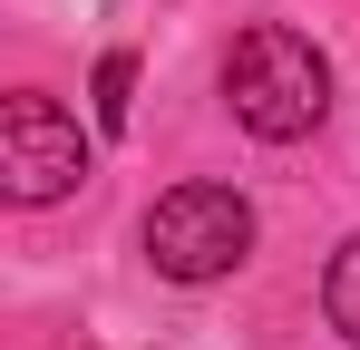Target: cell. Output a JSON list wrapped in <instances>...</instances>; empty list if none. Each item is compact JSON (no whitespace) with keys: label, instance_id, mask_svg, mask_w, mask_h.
<instances>
[{"label":"cell","instance_id":"1","mask_svg":"<svg viewBox=\"0 0 360 350\" xmlns=\"http://www.w3.org/2000/svg\"><path fill=\"white\" fill-rule=\"evenodd\" d=\"M224 108H234L243 136L292 146V136H311L331 117V58L311 49L302 30H283V20H253L224 49Z\"/></svg>","mask_w":360,"mask_h":350},{"label":"cell","instance_id":"2","mask_svg":"<svg viewBox=\"0 0 360 350\" xmlns=\"http://www.w3.org/2000/svg\"><path fill=\"white\" fill-rule=\"evenodd\" d=\"M146 263L166 273V283H224L243 273V253H253V205H243L234 185H176V195H156L146 205Z\"/></svg>","mask_w":360,"mask_h":350},{"label":"cell","instance_id":"3","mask_svg":"<svg viewBox=\"0 0 360 350\" xmlns=\"http://www.w3.org/2000/svg\"><path fill=\"white\" fill-rule=\"evenodd\" d=\"M88 185V136H78V117L59 98H39V88H20V98H0V195L10 205H59Z\"/></svg>","mask_w":360,"mask_h":350},{"label":"cell","instance_id":"4","mask_svg":"<svg viewBox=\"0 0 360 350\" xmlns=\"http://www.w3.org/2000/svg\"><path fill=\"white\" fill-rule=\"evenodd\" d=\"M321 311H331V331L360 350V233L331 253V273H321Z\"/></svg>","mask_w":360,"mask_h":350},{"label":"cell","instance_id":"5","mask_svg":"<svg viewBox=\"0 0 360 350\" xmlns=\"http://www.w3.org/2000/svg\"><path fill=\"white\" fill-rule=\"evenodd\" d=\"M127 108H136V58H127V49H108V58H98V127L117 136V127H127Z\"/></svg>","mask_w":360,"mask_h":350}]
</instances>
